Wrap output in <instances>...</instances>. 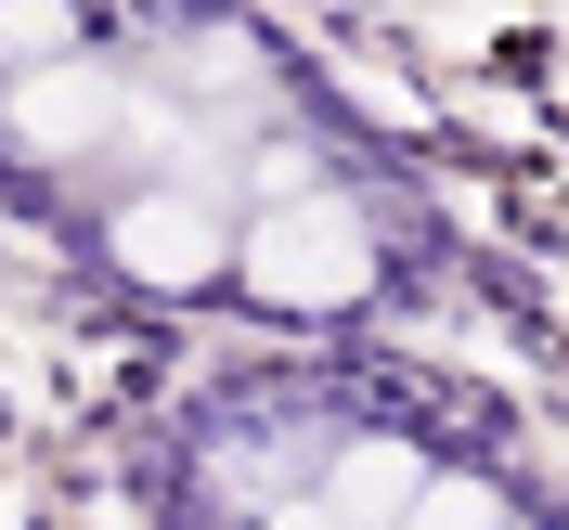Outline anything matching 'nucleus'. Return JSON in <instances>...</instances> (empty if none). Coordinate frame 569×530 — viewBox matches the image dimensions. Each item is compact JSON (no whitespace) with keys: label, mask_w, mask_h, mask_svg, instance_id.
<instances>
[{"label":"nucleus","mask_w":569,"mask_h":530,"mask_svg":"<svg viewBox=\"0 0 569 530\" xmlns=\"http://www.w3.org/2000/svg\"><path fill=\"white\" fill-rule=\"evenodd\" d=\"M233 272L259 284V311H362L376 298V220L311 181V194L233 220Z\"/></svg>","instance_id":"obj_1"},{"label":"nucleus","mask_w":569,"mask_h":530,"mask_svg":"<svg viewBox=\"0 0 569 530\" xmlns=\"http://www.w3.org/2000/svg\"><path fill=\"white\" fill-rule=\"evenodd\" d=\"M389 530H505V504L479 492V479H415V504H401Z\"/></svg>","instance_id":"obj_5"},{"label":"nucleus","mask_w":569,"mask_h":530,"mask_svg":"<svg viewBox=\"0 0 569 530\" xmlns=\"http://www.w3.org/2000/svg\"><path fill=\"white\" fill-rule=\"evenodd\" d=\"M130 130V91H117L91 52H66V66H39L0 91V142L27 156V169H78V156H104V142Z\"/></svg>","instance_id":"obj_3"},{"label":"nucleus","mask_w":569,"mask_h":530,"mask_svg":"<svg viewBox=\"0 0 569 530\" xmlns=\"http://www.w3.org/2000/svg\"><path fill=\"white\" fill-rule=\"evenodd\" d=\"M66 52H78V13H0V66H66Z\"/></svg>","instance_id":"obj_6"},{"label":"nucleus","mask_w":569,"mask_h":530,"mask_svg":"<svg viewBox=\"0 0 569 530\" xmlns=\"http://www.w3.org/2000/svg\"><path fill=\"white\" fill-rule=\"evenodd\" d=\"M415 479H427L415 453H376V440H362V453H337V479H323L311 518H323V530H389L401 504H415Z\"/></svg>","instance_id":"obj_4"},{"label":"nucleus","mask_w":569,"mask_h":530,"mask_svg":"<svg viewBox=\"0 0 569 530\" xmlns=\"http://www.w3.org/2000/svg\"><path fill=\"white\" fill-rule=\"evenodd\" d=\"M104 259L142 284V298H194V284L233 272V208L208 181H142L104 208Z\"/></svg>","instance_id":"obj_2"}]
</instances>
